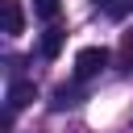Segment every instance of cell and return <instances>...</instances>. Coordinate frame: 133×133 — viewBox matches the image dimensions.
Here are the masks:
<instances>
[{
  "label": "cell",
  "mask_w": 133,
  "mask_h": 133,
  "mask_svg": "<svg viewBox=\"0 0 133 133\" xmlns=\"http://www.w3.org/2000/svg\"><path fill=\"white\" fill-rule=\"evenodd\" d=\"M58 8H62L58 0H33V12H37L42 21H54V17H58Z\"/></svg>",
  "instance_id": "7"
},
{
  "label": "cell",
  "mask_w": 133,
  "mask_h": 133,
  "mask_svg": "<svg viewBox=\"0 0 133 133\" xmlns=\"http://www.w3.org/2000/svg\"><path fill=\"white\" fill-rule=\"evenodd\" d=\"M0 12H4V33L17 37L25 29V12H21V0H0Z\"/></svg>",
  "instance_id": "3"
},
{
  "label": "cell",
  "mask_w": 133,
  "mask_h": 133,
  "mask_svg": "<svg viewBox=\"0 0 133 133\" xmlns=\"http://www.w3.org/2000/svg\"><path fill=\"white\" fill-rule=\"evenodd\" d=\"M62 42H66V29H58V25H50L46 33H42V58H58L62 54Z\"/></svg>",
  "instance_id": "4"
},
{
  "label": "cell",
  "mask_w": 133,
  "mask_h": 133,
  "mask_svg": "<svg viewBox=\"0 0 133 133\" xmlns=\"http://www.w3.org/2000/svg\"><path fill=\"white\" fill-rule=\"evenodd\" d=\"M79 100H83V91H79V87H75V83H71V87H66V83H62V87H58V91H54V100H50V104H54V108H58V112H62V108H75V104H79Z\"/></svg>",
  "instance_id": "6"
},
{
  "label": "cell",
  "mask_w": 133,
  "mask_h": 133,
  "mask_svg": "<svg viewBox=\"0 0 133 133\" xmlns=\"http://www.w3.org/2000/svg\"><path fill=\"white\" fill-rule=\"evenodd\" d=\"M33 100H37V87H33V79H12V83H8V112L25 108V104H33Z\"/></svg>",
  "instance_id": "2"
},
{
  "label": "cell",
  "mask_w": 133,
  "mask_h": 133,
  "mask_svg": "<svg viewBox=\"0 0 133 133\" xmlns=\"http://www.w3.org/2000/svg\"><path fill=\"white\" fill-rule=\"evenodd\" d=\"M125 58H129V66H133V33H125Z\"/></svg>",
  "instance_id": "8"
},
{
  "label": "cell",
  "mask_w": 133,
  "mask_h": 133,
  "mask_svg": "<svg viewBox=\"0 0 133 133\" xmlns=\"http://www.w3.org/2000/svg\"><path fill=\"white\" fill-rule=\"evenodd\" d=\"M108 66V50L104 46H83L79 54H75V79H91V75H100Z\"/></svg>",
  "instance_id": "1"
},
{
  "label": "cell",
  "mask_w": 133,
  "mask_h": 133,
  "mask_svg": "<svg viewBox=\"0 0 133 133\" xmlns=\"http://www.w3.org/2000/svg\"><path fill=\"white\" fill-rule=\"evenodd\" d=\"M96 8H100L104 17H112V21H125V17L133 12V0H96Z\"/></svg>",
  "instance_id": "5"
}]
</instances>
